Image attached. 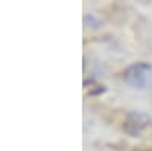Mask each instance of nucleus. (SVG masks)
I'll list each match as a JSON object with an SVG mask.
<instances>
[{
  "label": "nucleus",
  "instance_id": "f257e3e1",
  "mask_svg": "<svg viewBox=\"0 0 152 151\" xmlns=\"http://www.w3.org/2000/svg\"><path fill=\"white\" fill-rule=\"evenodd\" d=\"M151 78H152V64L145 61L132 63L122 73V80L134 89H145Z\"/></svg>",
  "mask_w": 152,
  "mask_h": 151
},
{
  "label": "nucleus",
  "instance_id": "f03ea898",
  "mask_svg": "<svg viewBox=\"0 0 152 151\" xmlns=\"http://www.w3.org/2000/svg\"><path fill=\"white\" fill-rule=\"evenodd\" d=\"M149 124L151 118L145 111H129L123 121V131L129 136H138Z\"/></svg>",
  "mask_w": 152,
  "mask_h": 151
},
{
  "label": "nucleus",
  "instance_id": "7ed1b4c3",
  "mask_svg": "<svg viewBox=\"0 0 152 151\" xmlns=\"http://www.w3.org/2000/svg\"><path fill=\"white\" fill-rule=\"evenodd\" d=\"M107 89H105V85H96V89H93V90H90L88 93L90 95H100V93H104Z\"/></svg>",
  "mask_w": 152,
  "mask_h": 151
}]
</instances>
